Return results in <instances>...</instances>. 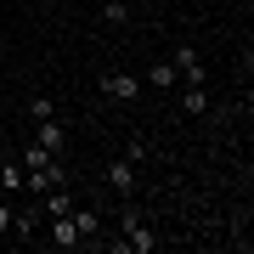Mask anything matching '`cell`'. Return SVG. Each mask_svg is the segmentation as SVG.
Instances as JSON below:
<instances>
[{"label": "cell", "mask_w": 254, "mask_h": 254, "mask_svg": "<svg viewBox=\"0 0 254 254\" xmlns=\"http://www.w3.org/2000/svg\"><path fill=\"white\" fill-rule=\"evenodd\" d=\"M125 249H130V254H153V249H158L153 226H147V220L136 215V209H130V215H125Z\"/></svg>", "instance_id": "6da1fadb"}, {"label": "cell", "mask_w": 254, "mask_h": 254, "mask_svg": "<svg viewBox=\"0 0 254 254\" xmlns=\"http://www.w3.org/2000/svg\"><path fill=\"white\" fill-rule=\"evenodd\" d=\"M170 68H175V79H187V85H203V57L192 51V46H175V51H170Z\"/></svg>", "instance_id": "7a4b0ae2"}, {"label": "cell", "mask_w": 254, "mask_h": 254, "mask_svg": "<svg viewBox=\"0 0 254 254\" xmlns=\"http://www.w3.org/2000/svg\"><path fill=\"white\" fill-rule=\"evenodd\" d=\"M102 96H113V102H136V96H141V79H136V73H108V79H102Z\"/></svg>", "instance_id": "3957f363"}, {"label": "cell", "mask_w": 254, "mask_h": 254, "mask_svg": "<svg viewBox=\"0 0 254 254\" xmlns=\"http://www.w3.org/2000/svg\"><path fill=\"white\" fill-rule=\"evenodd\" d=\"M63 136H68V130H63V119H57V113H51V119H34V141L46 147V153H57Z\"/></svg>", "instance_id": "277c9868"}, {"label": "cell", "mask_w": 254, "mask_h": 254, "mask_svg": "<svg viewBox=\"0 0 254 254\" xmlns=\"http://www.w3.org/2000/svg\"><path fill=\"white\" fill-rule=\"evenodd\" d=\"M108 187H113V192H136V164H130V158L108 164Z\"/></svg>", "instance_id": "5b68a950"}, {"label": "cell", "mask_w": 254, "mask_h": 254, "mask_svg": "<svg viewBox=\"0 0 254 254\" xmlns=\"http://www.w3.org/2000/svg\"><path fill=\"white\" fill-rule=\"evenodd\" d=\"M57 226H51V243L57 249H79V226H73V215H51Z\"/></svg>", "instance_id": "8992f818"}, {"label": "cell", "mask_w": 254, "mask_h": 254, "mask_svg": "<svg viewBox=\"0 0 254 254\" xmlns=\"http://www.w3.org/2000/svg\"><path fill=\"white\" fill-rule=\"evenodd\" d=\"M73 226H79V243L102 237V220H96V209H79V203H73Z\"/></svg>", "instance_id": "52a82bcc"}, {"label": "cell", "mask_w": 254, "mask_h": 254, "mask_svg": "<svg viewBox=\"0 0 254 254\" xmlns=\"http://www.w3.org/2000/svg\"><path fill=\"white\" fill-rule=\"evenodd\" d=\"M46 215H73V192H68V187H63V192L46 187Z\"/></svg>", "instance_id": "ba28073f"}, {"label": "cell", "mask_w": 254, "mask_h": 254, "mask_svg": "<svg viewBox=\"0 0 254 254\" xmlns=\"http://www.w3.org/2000/svg\"><path fill=\"white\" fill-rule=\"evenodd\" d=\"M181 108L198 119V113H209V96H203V85H187V96H181Z\"/></svg>", "instance_id": "9c48e42d"}, {"label": "cell", "mask_w": 254, "mask_h": 254, "mask_svg": "<svg viewBox=\"0 0 254 254\" xmlns=\"http://www.w3.org/2000/svg\"><path fill=\"white\" fill-rule=\"evenodd\" d=\"M6 232H11V237H17V243H23V237L34 232V215H17V209H11V226H6Z\"/></svg>", "instance_id": "30bf717a"}, {"label": "cell", "mask_w": 254, "mask_h": 254, "mask_svg": "<svg viewBox=\"0 0 254 254\" xmlns=\"http://www.w3.org/2000/svg\"><path fill=\"white\" fill-rule=\"evenodd\" d=\"M147 79L164 91V85H175V68H170V63H153V73H147Z\"/></svg>", "instance_id": "8fae6325"}, {"label": "cell", "mask_w": 254, "mask_h": 254, "mask_svg": "<svg viewBox=\"0 0 254 254\" xmlns=\"http://www.w3.org/2000/svg\"><path fill=\"white\" fill-rule=\"evenodd\" d=\"M0 187H6V192L23 187V170H17V164H6V170H0Z\"/></svg>", "instance_id": "7c38bea8"}, {"label": "cell", "mask_w": 254, "mask_h": 254, "mask_svg": "<svg viewBox=\"0 0 254 254\" xmlns=\"http://www.w3.org/2000/svg\"><path fill=\"white\" fill-rule=\"evenodd\" d=\"M46 158H51V153H46V147H40V141H34V147H23V164H28V170H40V164H46Z\"/></svg>", "instance_id": "4fadbf2b"}, {"label": "cell", "mask_w": 254, "mask_h": 254, "mask_svg": "<svg viewBox=\"0 0 254 254\" xmlns=\"http://www.w3.org/2000/svg\"><path fill=\"white\" fill-rule=\"evenodd\" d=\"M51 113H57V102H46V96L28 102V119H51Z\"/></svg>", "instance_id": "5bb4252c"}, {"label": "cell", "mask_w": 254, "mask_h": 254, "mask_svg": "<svg viewBox=\"0 0 254 254\" xmlns=\"http://www.w3.org/2000/svg\"><path fill=\"white\" fill-rule=\"evenodd\" d=\"M102 17H108V23H125L130 11H125V0H108V6H102Z\"/></svg>", "instance_id": "9a60e30c"}, {"label": "cell", "mask_w": 254, "mask_h": 254, "mask_svg": "<svg viewBox=\"0 0 254 254\" xmlns=\"http://www.w3.org/2000/svg\"><path fill=\"white\" fill-rule=\"evenodd\" d=\"M11 226V203H0V232H6Z\"/></svg>", "instance_id": "2e32d148"}]
</instances>
